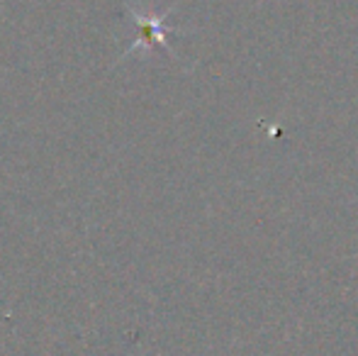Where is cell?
<instances>
[{"mask_svg":"<svg viewBox=\"0 0 358 356\" xmlns=\"http://www.w3.org/2000/svg\"><path fill=\"white\" fill-rule=\"evenodd\" d=\"M127 15L134 20V24H137L139 37H137V42L127 49L124 57H129V54H134V52H142V49H146V47H156V44L166 47V42H164V34H166L164 17L166 15H142L132 8H127Z\"/></svg>","mask_w":358,"mask_h":356,"instance_id":"obj_1","label":"cell"}]
</instances>
